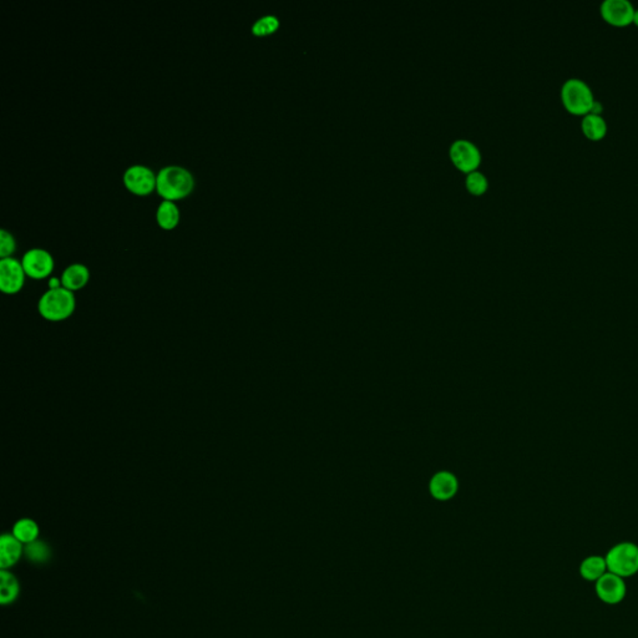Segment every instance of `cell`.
I'll use <instances>...</instances> for the list:
<instances>
[{"mask_svg":"<svg viewBox=\"0 0 638 638\" xmlns=\"http://www.w3.org/2000/svg\"><path fill=\"white\" fill-rule=\"evenodd\" d=\"M25 276L22 261L14 257L0 259V289L4 293H17L23 288Z\"/></svg>","mask_w":638,"mask_h":638,"instance_id":"7","label":"cell"},{"mask_svg":"<svg viewBox=\"0 0 638 638\" xmlns=\"http://www.w3.org/2000/svg\"><path fill=\"white\" fill-rule=\"evenodd\" d=\"M466 186L472 194L480 195L488 189V180L484 176L483 173L472 171L466 177Z\"/></svg>","mask_w":638,"mask_h":638,"instance_id":"21","label":"cell"},{"mask_svg":"<svg viewBox=\"0 0 638 638\" xmlns=\"http://www.w3.org/2000/svg\"><path fill=\"white\" fill-rule=\"evenodd\" d=\"M595 593L601 602L609 606L621 604L626 598V580L607 571L595 582Z\"/></svg>","mask_w":638,"mask_h":638,"instance_id":"5","label":"cell"},{"mask_svg":"<svg viewBox=\"0 0 638 638\" xmlns=\"http://www.w3.org/2000/svg\"><path fill=\"white\" fill-rule=\"evenodd\" d=\"M156 178L157 175L145 165H133L127 167L124 173V184L127 190L136 195H149L156 190Z\"/></svg>","mask_w":638,"mask_h":638,"instance_id":"6","label":"cell"},{"mask_svg":"<svg viewBox=\"0 0 638 638\" xmlns=\"http://www.w3.org/2000/svg\"><path fill=\"white\" fill-rule=\"evenodd\" d=\"M633 24H635V25H637L638 27V8H636V10H635V15H633Z\"/></svg>","mask_w":638,"mask_h":638,"instance_id":"24","label":"cell"},{"mask_svg":"<svg viewBox=\"0 0 638 638\" xmlns=\"http://www.w3.org/2000/svg\"><path fill=\"white\" fill-rule=\"evenodd\" d=\"M579 571H580V576L583 580L595 583L609 570H607V564H606L604 556L590 555V556H587V558L582 560Z\"/></svg>","mask_w":638,"mask_h":638,"instance_id":"15","label":"cell"},{"mask_svg":"<svg viewBox=\"0 0 638 638\" xmlns=\"http://www.w3.org/2000/svg\"><path fill=\"white\" fill-rule=\"evenodd\" d=\"M22 542L14 535H3L0 539V566L10 567L22 555Z\"/></svg>","mask_w":638,"mask_h":638,"instance_id":"13","label":"cell"},{"mask_svg":"<svg viewBox=\"0 0 638 638\" xmlns=\"http://www.w3.org/2000/svg\"><path fill=\"white\" fill-rule=\"evenodd\" d=\"M0 602L3 604H12L19 595V583L17 579L10 572H6L3 570L0 574Z\"/></svg>","mask_w":638,"mask_h":638,"instance_id":"18","label":"cell"},{"mask_svg":"<svg viewBox=\"0 0 638 638\" xmlns=\"http://www.w3.org/2000/svg\"><path fill=\"white\" fill-rule=\"evenodd\" d=\"M636 8L631 0H602L600 13L604 22L615 27H626L633 23Z\"/></svg>","mask_w":638,"mask_h":638,"instance_id":"9","label":"cell"},{"mask_svg":"<svg viewBox=\"0 0 638 638\" xmlns=\"http://www.w3.org/2000/svg\"><path fill=\"white\" fill-rule=\"evenodd\" d=\"M280 27V20L275 15H265L257 19L252 25V33L259 36L272 34Z\"/></svg>","mask_w":638,"mask_h":638,"instance_id":"19","label":"cell"},{"mask_svg":"<svg viewBox=\"0 0 638 638\" xmlns=\"http://www.w3.org/2000/svg\"><path fill=\"white\" fill-rule=\"evenodd\" d=\"M195 187L194 175L182 166L162 167L156 178V191L164 200L176 201L190 195Z\"/></svg>","mask_w":638,"mask_h":638,"instance_id":"1","label":"cell"},{"mask_svg":"<svg viewBox=\"0 0 638 638\" xmlns=\"http://www.w3.org/2000/svg\"><path fill=\"white\" fill-rule=\"evenodd\" d=\"M90 280V270L87 266L74 263L66 267L61 275V284L71 292L85 287Z\"/></svg>","mask_w":638,"mask_h":638,"instance_id":"11","label":"cell"},{"mask_svg":"<svg viewBox=\"0 0 638 638\" xmlns=\"http://www.w3.org/2000/svg\"><path fill=\"white\" fill-rule=\"evenodd\" d=\"M27 276L34 280H43L52 275L54 259L49 251L44 248H31L24 253L22 259Z\"/></svg>","mask_w":638,"mask_h":638,"instance_id":"8","label":"cell"},{"mask_svg":"<svg viewBox=\"0 0 638 638\" xmlns=\"http://www.w3.org/2000/svg\"><path fill=\"white\" fill-rule=\"evenodd\" d=\"M63 287L61 284V278H58V277H52L49 280V289H57V288Z\"/></svg>","mask_w":638,"mask_h":638,"instance_id":"23","label":"cell"},{"mask_svg":"<svg viewBox=\"0 0 638 638\" xmlns=\"http://www.w3.org/2000/svg\"><path fill=\"white\" fill-rule=\"evenodd\" d=\"M458 490V483L451 474L440 472L431 480L430 493L437 500H449Z\"/></svg>","mask_w":638,"mask_h":638,"instance_id":"14","label":"cell"},{"mask_svg":"<svg viewBox=\"0 0 638 638\" xmlns=\"http://www.w3.org/2000/svg\"><path fill=\"white\" fill-rule=\"evenodd\" d=\"M25 552L29 560L34 563H45L50 558L49 547L41 541H34L31 544H28Z\"/></svg>","mask_w":638,"mask_h":638,"instance_id":"20","label":"cell"},{"mask_svg":"<svg viewBox=\"0 0 638 638\" xmlns=\"http://www.w3.org/2000/svg\"><path fill=\"white\" fill-rule=\"evenodd\" d=\"M13 535L17 537L22 544H31L36 541L39 535V528L34 520L22 519L19 520L13 529Z\"/></svg>","mask_w":638,"mask_h":638,"instance_id":"17","label":"cell"},{"mask_svg":"<svg viewBox=\"0 0 638 638\" xmlns=\"http://www.w3.org/2000/svg\"><path fill=\"white\" fill-rule=\"evenodd\" d=\"M156 219L164 230L175 229L180 221V210L175 201L164 200L156 211Z\"/></svg>","mask_w":638,"mask_h":638,"instance_id":"16","label":"cell"},{"mask_svg":"<svg viewBox=\"0 0 638 638\" xmlns=\"http://www.w3.org/2000/svg\"><path fill=\"white\" fill-rule=\"evenodd\" d=\"M17 248V242L10 232H8L6 229L0 230V257L6 259L12 257L13 253L15 252Z\"/></svg>","mask_w":638,"mask_h":638,"instance_id":"22","label":"cell"},{"mask_svg":"<svg viewBox=\"0 0 638 638\" xmlns=\"http://www.w3.org/2000/svg\"><path fill=\"white\" fill-rule=\"evenodd\" d=\"M76 299L74 292L66 288L48 289L39 299L38 310L43 318L52 322H60L68 319L74 313Z\"/></svg>","mask_w":638,"mask_h":638,"instance_id":"3","label":"cell"},{"mask_svg":"<svg viewBox=\"0 0 638 638\" xmlns=\"http://www.w3.org/2000/svg\"><path fill=\"white\" fill-rule=\"evenodd\" d=\"M560 96L565 109L574 115H586L596 101L593 87L586 80L581 78H569L563 82L560 89Z\"/></svg>","mask_w":638,"mask_h":638,"instance_id":"2","label":"cell"},{"mask_svg":"<svg viewBox=\"0 0 638 638\" xmlns=\"http://www.w3.org/2000/svg\"><path fill=\"white\" fill-rule=\"evenodd\" d=\"M581 130L588 140L598 141L607 135L609 124L602 114L588 113L586 115L582 116Z\"/></svg>","mask_w":638,"mask_h":638,"instance_id":"12","label":"cell"},{"mask_svg":"<svg viewBox=\"0 0 638 638\" xmlns=\"http://www.w3.org/2000/svg\"><path fill=\"white\" fill-rule=\"evenodd\" d=\"M606 564L609 572L628 579L638 574V545L623 541L611 547L606 553Z\"/></svg>","mask_w":638,"mask_h":638,"instance_id":"4","label":"cell"},{"mask_svg":"<svg viewBox=\"0 0 638 638\" xmlns=\"http://www.w3.org/2000/svg\"><path fill=\"white\" fill-rule=\"evenodd\" d=\"M450 156L463 171H472L480 164V151L467 140H456L450 147Z\"/></svg>","mask_w":638,"mask_h":638,"instance_id":"10","label":"cell"}]
</instances>
